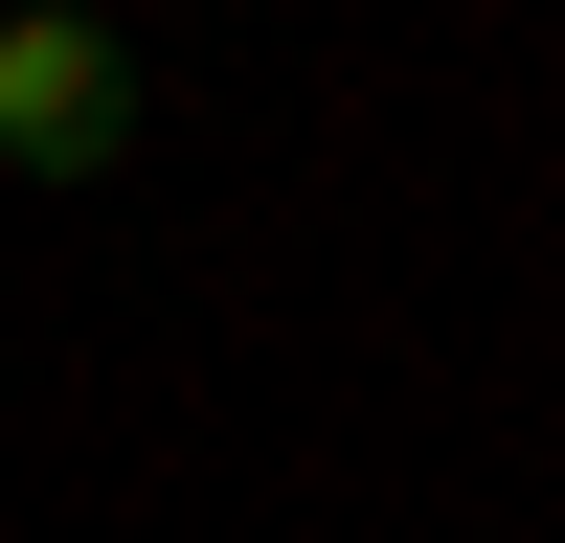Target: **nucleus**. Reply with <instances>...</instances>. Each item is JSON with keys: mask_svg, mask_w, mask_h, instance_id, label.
<instances>
[{"mask_svg": "<svg viewBox=\"0 0 565 543\" xmlns=\"http://www.w3.org/2000/svg\"><path fill=\"white\" fill-rule=\"evenodd\" d=\"M136 159V45L90 0H23L0 23V181H114Z\"/></svg>", "mask_w": 565, "mask_h": 543, "instance_id": "1", "label": "nucleus"}]
</instances>
